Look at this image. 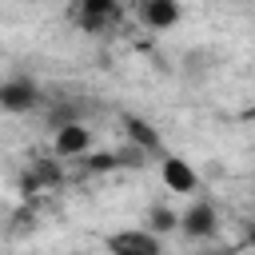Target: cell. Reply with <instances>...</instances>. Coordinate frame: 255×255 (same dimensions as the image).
Listing matches in <instances>:
<instances>
[{
	"instance_id": "5",
	"label": "cell",
	"mask_w": 255,
	"mask_h": 255,
	"mask_svg": "<svg viewBox=\"0 0 255 255\" xmlns=\"http://www.w3.org/2000/svg\"><path fill=\"white\" fill-rule=\"evenodd\" d=\"M139 20L155 32L171 28L179 20V0H139Z\"/></svg>"
},
{
	"instance_id": "3",
	"label": "cell",
	"mask_w": 255,
	"mask_h": 255,
	"mask_svg": "<svg viewBox=\"0 0 255 255\" xmlns=\"http://www.w3.org/2000/svg\"><path fill=\"white\" fill-rule=\"evenodd\" d=\"M0 104H4V112H32L40 104V88L32 80H8L0 88Z\"/></svg>"
},
{
	"instance_id": "2",
	"label": "cell",
	"mask_w": 255,
	"mask_h": 255,
	"mask_svg": "<svg viewBox=\"0 0 255 255\" xmlns=\"http://www.w3.org/2000/svg\"><path fill=\"white\" fill-rule=\"evenodd\" d=\"M179 227H183V235L187 239H211L215 231H219V215H215V207L211 203H191L183 215H179Z\"/></svg>"
},
{
	"instance_id": "1",
	"label": "cell",
	"mask_w": 255,
	"mask_h": 255,
	"mask_svg": "<svg viewBox=\"0 0 255 255\" xmlns=\"http://www.w3.org/2000/svg\"><path fill=\"white\" fill-rule=\"evenodd\" d=\"M108 251L112 255H163L159 251V235L155 231H139V227L108 235Z\"/></svg>"
},
{
	"instance_id": "10",
	"label": "cell",
	"mask_w": 255,
	"mask_h": 255,
	"mask_svg": "<svg viewBox=\"0 0 255 255\" xmlns=\"http://www.w3.org/2000/svg\"><path fill=\"white\" fill-rule=\"evenodd\" d=\"M116 163H120L116 155H96V159H92V167H100V171H108V167H116Z\"/></svg>"
},
{
	"instance_id": "4",
	"label": "cell",
	"mask_w": 255,
	"mask_h": 255,
	"mask_svg": "<svg viewBox=\"0 0 255 255\" xmlns=\"http://www.w3.org/2000/svg\"><path fill=\"white\" fill-rule=\"evenodd\" d=\"M159 175H163V183H167L171 191H195V187H199L195 167H191L187 159H179V155H167L163 167H159Z\"/></svg>"
},
{
	"instance_id": "11",
	"label": "cell",
	"mask_w": 255,
	"mask_h": 255,
	"mask_svg": "<svg viewBox=\"0 0 255 255\" xmlns=\"http://www.w3.org/2000/svg\"><path fill=\"white\" fill-rule=\"evenodd\" d=\"M243 235H247V243L255 247V223H243Z\"/></svg>"
},
{
	"instance_id": "9",
	"label": "cell",
	"mask_w": 255,
	"mask_h": 255,
	"mask_svg": "<svg viewBox=\"0 0 255 255\" xmlns=\"http://www.w3.org/2000/svg\"><path fill=\"white\" fill-rule=\"evenodd\" d=\"M175 227H179V219H175L167 207H151V215H147V231L167 235V231H175Z\"/></svg>"
},
{
	"instance_id": "13",
	"label": "cell",
	"mask_w": 255,
	"mask_h": 255,
	"mask_svg": "<svg viewBox=\"0 0 255 255\" xmlns=\"http://www.w3.org/2000/svg\"><path fill=\"white\" fill-rule=\"evenodd\" d=\"M203 255H239V251H203Z\"/></svg>"
},
{
	"instance_id": "8",
	"label": "cell",
	"mask_w": 255,
	"mask_h": 255,
	"mask_svg": "<svg viewBox=\"0 0 255 255\" xmlns=\"http://www.w3.org/2000/svg\"><path fill=\"white\" fill-rule=\"evenodd\" d=\"M124 128H128V139L135 143V151H159V131L139 120V116H124Z\"/></svg>"
},
{
	"instance_id": "12",
	"label": "cell",
	"mask_w": 255,
	"mask_h": 255,
	"mask_svg": "<svg viewBox=\"0 0 255 255\" xmlns=\"http://www.w3.org/2000/svg\"><path fill=\"white\" fill-rule=\"evenodd\" d=\"M243 120H251V124H255V104H251V108L243 112Z\"/></svg>"
},
{
	"instance_id": "7",
	"label": "cell",
	"mask_w": 255,
	"mask_h": 255,
	"mask_svg": "<svg viewBox=\"0 0 255 255\" xmlns=\"http://www.w3.org/2000/svg\"><path fill=\"white\" fill-rule=\"evenodd\" d=\"M120 12V0H76V16L84 28H104Z\"/></svg>"
},
{
	"instance_id": "6",
	"label": "cell",
	"mask_w": 255,
	"mask_h": 255,
	"mask_svg": "<svg viewBox=\"0 0 255 255\" xmlns=\"http://www.w3.org/2000/svg\"><path fill=\"white\" fill-rule=\"evenodd\" d=\"M88 143H92V135H88L84 124H64V128H56V155H60V159H72V155L88 151Z\"/></svg>"
}]
</instances>
